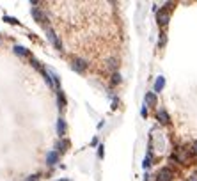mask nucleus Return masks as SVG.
<instances>
[{
  "mask_svg": "<svg viewBox=\"0 0 197 181\" xmlns=\"http://www.w3.org/2000/svg\"><path fill=\"white\" fill-rule=\"evenodd\" d=\"M172 178H174V174L170 169H162L158 172V181H172Z\"/></svg>",
  "mask_w": 197,
  "mask_h": 181,
  "instance_id": "f257e3e1",
  "label": "nucleus"
},
{
  "mask_svg": "<svg viewBox=\"0 0 197 181\" xmlns=\"http://www.w3.org/2000/svg\"><path fill=\"white\" fill-rule=\"evenodd\" d=\"M73 69L75 71H78V73H83L85 71V68H87V64H85V60H82V59H73Z\"/></svg>",
  "mask_w": 197,
  "mask_h": 181,
  "instance_id": "f03ea898",
  "label": "nucleus"
},
{
  "mask_svg": "<svg viewBox=\"0 0 197 181\" xmlns=\"http://www.w3.org/2000/svg\"><path fill=\"white\" fill-rule=\"evenodd\" d=\"M46 32H48V39H50V41H52V43H53V46H55V48H57V50H62V44H60V41H59V39H57V36H55V32H53V30H52V28H46Z\"/></svg>",
  "mask_w": 197,
  "mask_h": 181,
  "instance_id": "7ed1b4c3",
  "label": "nucleus"
},
{
  "mask_svg": "<svg viewBox=\"0 0 197 181\" xmlns=\"http://www.w3.org/2000/svg\"><path fill=\"white\" fill-rule=\"evenodd\" d=\"M156 18H158L160 25H167V23H169V9H160Z\"/></svg>",
  "mask_w": 197,
  "mask_h": 181,
  "instance_id": "20e7f679",
  "label": "nucleus"
},
{
  "mask_svg": "<svg viewBox=\"0 0 197 181\" xmlns=\"http://www.w3.org/2000/svg\"><path fill=\"white\" fill-rule=\"evenodd\" d=\"M32 16L36 18V22H38V23H44V22H46V16H44L39 9H36V7L32 9Z\"/></svg>",
  "mask_w": 197,
  "mask_h": 181,
  "instance_id": "39448f33",
  "label": "nucleus"
},
{
  "mask_svg": "<svg viewBox=\"0 0 197 181\" xmlns=\"http://www.w3.org/2000/svg\"><path fill=\"white\" fill-rule=\"evenodd\" d=\"M57 132H59L60 137H64L66 135V123H64V119H59V123H57Z\"/></svg>",
  "mask_w": 197,
  "mask_h": 181,
  "instance_id": "423d86ee",
  "label": "nucleus"
},
{
  "mask_svg": "<svg viewBox=\"0 0 197 181\" xmlns=\"http://www.w3.org/2000/svg\"><path fill=\"white\" fill-rule=\"evenodd\" d=\"M57 158H59L57 153H48V156H46V163L48 165H55L57 163Z\"/></svg>",
  "mask_w": 197,
  "mask_h": 181,
  "instance_id": "0eeeda50",
  "label": "nucleus"
},
{
  "mask_svg": "<svg viewBox=\"0 0 197 181\" xmlns=\"http://www.w3.org/2000/svg\"><path fill=\"white\" fill-rule=\"evenodd\" d=\"M164 85H165L164 77H158V80H156V83H154V91H156V93H160V91L164 89Z\"/></svg>",
  "mask_w": 197,
  "mask_h": 181,
  "instance_id": "6e6552de",
  "label": "nucleus"
},
{
  "mask_svg": "<svg viewBox=\"0 0 197 181\" xmlns=\"http://www.w3.org/2000/svg\"><path fill=\"white\" fill-rule=\"evenodd\" d=\"M68 148H69V142H68V140H60V142L57 144V149H59L60 153H64Z\"/></svg>",
  "mask_w": 197,
  "mask_h": 181,
  "instance_id": "1a4fd4ad",
  "label": "nucleus"
},
{
  "mask_svg": "<svg viewBox=\"0 0 197 181\" xmlns=\"http://www.w3.org/2000/svg\"><path fill=\"white\" fill-rule=\"evenodd\" d=\"M146 103H148V105H154V103H156V96H154L153 93H148V94H146Z\"/></svg>",
  "mask_w": 197,
  "mask_h": 181,
  "instance_id": "9d476101",
  "label": "nucleus"
},
{
  "mask_svg": "<svg viewBox=\"0 0 197 181\" xmlns=\"http://www.w3.org/2000/svg\"><path fill=\"white\" fill-rule=\"evenodd\" d=\"M158 119H162V123H169V114L165 110H160L158 112Z\"/></svg>",
  "mask_w": 197,
  "mask_h": 181,
  "instance_id": "9b49d317",
  "label": "nucleus"
},
{
  "mask_svg": "<svg viewBox=\"0 0 197 181\" xmlns=\"http://www.w3.org/2000/svg\"><path fill=\"white\" fill-rule=\"evenodd\" d=\"M57 93H59V107H60V108H64V107H66V98H64V94H62V91H60V89L57 91Z\"/></svg>",
  "mask_w": 197,
  "mask_h": 181,
  "instance_id": "f8f14e48",
  "label": "nucleus"
},
{
  "mask_svg": "<svg viewBox=\"0 0 197 181\" xmlns=\"http://www.w3.org/2000/svg\"><path fill=\"white\" fill-rule=\"evenodd\" d=\"M14 52H16V53H20V55H27V50L23 48V46H16V48H14Z\"/></svg>",
  "mask_w": 197,
  "mask_h": 181,
  "instance_id": "ddd939ff",
  "label": "nucleus"
},
{
  "mask_svg": "<svg viewBox=\"0 0 197 181\" xmlns=\"http://www.w3.org/2000/svg\"><path fill=\"white\" fill-rule=\"evenodd\" d=\"M149 165H151V156H146V158H144V162H142V167L146 169V167H149Z\"/></svg>",
  "mask_w": 197,
  "mask_h": 181,
  "instance_id": "4468645a",
  "label": "nucleus"
},
{
  "mask_svg": "<svg viewBox=\"0 0 197 181\" xmlns=\"http://www.w3.org/2000/svg\"><path fill=\"white\" fill-rule=\"evenodd\" d=\"M112 82H114V83H119V82H121L119 73H114V75H112Z\"/></svg>",
  "mask_w": 197,
  "mask_h": 181,
  "instance_id": "2eb2a0df",
  "label": "nucleus"
},
{
  "mask_svg": "<svg viewBox=\"0 0 197 181\" xmlns=\"http://www.w3.org/2000/svg\"><path fill=\"white\" fill-rule=\"evenodd\" d=\"M6 22H9V23H18V20H14V18H6Z\"/></svg>",
  "mask_w": 197,
  "mask_h": 181,
  "instance_id": "dca6fc26",
  "label": "nucleus"
},
{
  "mask_svg": "<svg viewBox=\"0 0 197 181\" xmlns=\"http://www.w3.org/2000/svg\"><path fill=\"white\" fill-rule=\"evenodd\" d=\"M192 151H194V153L197 154V140H195V142H194V146H192Z\"/></svg>",
  "mask_w": 197,
  "mask_h": 181,
  "instance_id": "f3484780",
  "label": "nucleus"
},
{
  "mask_svg": "<svg viewBox=\"0 0 197 181\" xmlns=\"http://www.w3.org/2000/svg\"><path fill=\"white\" fill-rule=\"evenodd\" d=\"M109 66L112 68V69H114V68H115V60H114V59H112V60H110V62H109Z\"/></svg>",
  "mask_w": 197,
  "mask_h": 181,
  "instance_id": "a211bd4d",
  "label": "nucleus"
}]
</instances>
